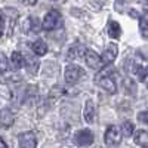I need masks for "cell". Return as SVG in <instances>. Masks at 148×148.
I'll list each match as a JSON object with an SVG mask.
<instances>
[{"label":"cell","mask_w":148,"mask_h":148,"mask_svg":"<svg viewBox=\"0 0 148 148\" xmlns=\"http://www.w3.org/2000/svg\"><path fill=\"white\" fill-rule=\"evenodd\" d=\"M19 16V12L16 9H12V8H5L2 9V24H0V30H2V36L6 34V31H9V34H12L14 31V27L18 21Z\"/></svg>","instance_id":"1"},{"label":"cell","mask_w":148,"mask_h":148,"mask_svg":"<svg viewBox=\"0 0 148 148\" xmlns=\"http://www.w3.org/2000/svg\"><path fill=\"white\" fill-rule=\"evenodd\" d=\"M95 83L99 86V88L102 90H105L107 93H116L117 92V84H116V80H114V76L111 73H99V74H96V77H95Z\"/></svg>","instance_id":"2"},{"label":"cell","mask_w":148,"mask_h":148,"mask_svg":"<svg viewBox=\"0 0 148 148\" xmlns=\"http://www.w3.org/2000/svg\"><path fill=\"white\" fill-rule=\"evenodd\" d=\"M59 25H62V15L55 9L49 10L45 16V21H43V28L46 31H52V30L58 28Z\"/></svg>","instance_id":"3"},{"label":"cell","mask_w":148,"mask_h":148,"mask_svg":"<svg viewBox=\"0 0 148 148\" xmlns=\"http://www.w3.org/2000/svg\"><path fill=\"white\" fill-rule=\"evenodd\" d=\"M121 136H123L121 130H120L117 126H114V125H110V126L107 127V130H105L104 141H105L107 145L113 147V145H119V144L121 142Z\"/></svg>","instance_id":"4"},{"label":"cell","mask_w":148,"mask_h":148,"mask_svg":"<svg viewBox=\"0 0 148 148\" xmlns=\"http://www.w3.org/2000/svg\"><path fill=\"white\" fill-rule=\"evenodd\" d=\"M65 82L68 84H76L83 76H84V71L79 67V65H74V64H70L67 68H65Z\"/></svg>","instance_id":"5"},{"label":"cell","mask_w":148,"mask_h":148,"mask_svg":"<svg viewBox=\"0 0 148 148\" xmlns=\"http://www.w3.org/2000/svg\"><path fill=\"white\" fill-rule=\"evenodd\" d=\"M42 30L40 19L36 16H27L25 21L22 22V31L25 34H39Z\"/></svg>","instance_id":"6"},{"label":"cell","mask_w":148,"mask_h":148,"mask_svg":"<svg viewBox=\"0 0 148 148\" xmlns=\"http://www.w3.org/2000/svg\"><path fill=\"white\" fill-rule=\"evenodd\" d=\"M74 142H76L79 147H88V145L93 144V133L89 129L79 130L76 135H74Z\"/></svg>","instance_id":"7"},{"label":"cell","mask_w":148,"mask_h":148,"mask_svg":"<svg viewBox=\"0 0 148 148\" xmlns=\"http://www.w3.org/2000/svg\"><path fill=\"white\" fill-rule=\"evenodd\" d=\"M19 148H36L37 147V138L33 132H25L21 133L18 136Z\"/></svg>","instance_id":"8"},{"label":"cell","mask_w":148,"mask_h":148,"mask_svg":"<svg viewBox=\"0 0 148 148\" xmlns=\"http://www.w3.org/2000/svg\"><path fill=\"white\" fill-rule=\"evenodd\" d=\"M84 61H86V64H88L90 68H93V70H98V68H101V67L104 65L102 58H101L99 55H98L96 52L90 51V49H88V51H86Z\"/></svg>","instance_id":"9"},{"label":"cell","mask_w":148,"mask_h":148,"mask_svg":"<svg viewBox=\"0 0 148 148\" xmlns=\"http://www.w3.org/2000/svg\"><path fill=\"white\" fill-rule=\"evenodd\" d=\"M117 53H119V47H117V45L110 43V45L105 47V51H104V53H102V56H101L104 65L114 62V59L117 58Z\"/></svg>","instance_id":"10"},{"label":"cell","mask_w":148,"mask_h":148,"mask_svg":"<svg viewBox=\"0 0 148 148\" xmlns=\"http://www.w3.org/2000/svg\"><path fill=\"white\" fill-rule=\"evenodd\" d=\"M24 65H25V58L22 56L21 52H14L10 55V59H9V67L14 70V71H18L21 70Z\"/></svg>","instance_id":"11"},{"label":"cell","mask_w":148,"mask_h":148,"mask_svg":"<svg viewBox=\"0 0 148 148\" xmlns=\"http://www.w3.org/2000/svg\"><path fill=\"white\" fill-rule=\"evenodd\" d=\"M84 55H86V49H84L83 45H80V43L73 45V46L68 49V53H67V56H68L70 59L80 58V56H84Z\"/></svg>","instance_id":"12"},{"label":"cell","mask_w":148,"mask_h":148,"mask_svg":"<svg viewBox=\"0 0 148 148\" xmlns=\"http://www.w3.org/2000/svg\"><path fill=\"white\" fill-rule=\"evenodd\" d=\"M95 117H96V113H95V104L88 99L86 101V105H84V120L88 123H93L95 121Z\"/></svg>","instance_id":"13"},{"label":"cell","mask_w":148,"mask_h":148,"mask_svg":"<svg viewBox=\"0 0 148 148\" xmlns=\"http://www.w3.org/2000/svg\"><path fill=\"white\" fill-rule=\"evenodd\" d=\"M135 144L141 148H148V132L147 130H138L135 133Z\"/></svg>","instance_id":"14"},{"label":"cell","mask_w":148,"mask_h":148,"mask_svg":"<svg viewBox=\"0 0 148 148\" xmlns=\"http://www.w3.org/2000/svg\"><path fill=\"white\" fill-rule=\"evenodd\" d=\"M108 36L111 39H119L121 36V28H120V24L116 22V21H110L108 22Z\"/></svg>","instance_id":"15"},{"label":"cell","mask_w":148,"mask_h":148,"mask_svg":"<svg viewBox=\"0 0 148 148\" xmlns=\"http://www.w3.org/2000/svg\"><path fill=\"white\" fill-rule=\"evenodd\" d=\"M31 51L36 53V55H39V56H43L46 52H47V46L43 40H37L31 45Z\"/></svg>","instance_id":"16"},{"label":"cell","mask_w":148,"mask_h":148,"mask_svg":"<svg viewBox=\"0 0 148 148\" xmlns=\"http://www.w3.org/2000/svg\"><path fill=\"white\" fill-rule=\"evenodd\" d=\"M133 74H135V76H136L141 82H145L147 77H148V68L144 67V65H141V64H135V67H133Z\"/></svg>","instance_id":"17"},{"label":"cell","mask_w":148,"mask_h":148,"mask_svg":"<svg viewBox=\"0 0 148 148\" xmlns=\"http://www.w3.org/2000/svg\"><path fill=\"white\" fill-rule=\"evenodd\" d=\"M123 88H125V92L127 95H135L136 93V84H135V82L130 77H126L125 80H123Z\"/></svg>","instance_id":"18"},{"label":"cell","mask_w":148,"mask_h":148,"mask_svg":"<svg viewBox=\"0 0 148 148\" xmlns=\"http://www.w3.org/2000/svg\"><path fill=\"white\" fill-rule=\"evenodd\" d=\"M12 123H14V116L10 114V111L3 110L2 111V126L9 127V126H12Z\"/></svg>","instance_id":"19"},{"label":"cell","mask_w":148,"mask_h":148,"mask_svg":"<svg viewBox=\"0 0 148 148\" xmlns=\"http://www.w3.org/2000/svg\"><path fill=\"white\" fill-rule=\"evenodd\" d=\"M123 135H125V136H130V135L133 133V130H135V126H133V123L132 121H125L123 123Z\"/></svg>","instance_id":"20"},{"label":"cell","mask_w":148,"mask_h":148,"mask_svg":"<svg viewBox=\"0 0 148 148\" xmlns=\"http://www.w3.org/2000/svg\"><path fill=\"white\" fill-rule=\"evenodd\" d=\"M138 120L141 123H145V125H148V110L147 111H142V113L138 114Z\"/></svg>","instance_id":"21"},{"label":"cell","mask_w":148,"mask_h":148,"mask_svg":"<svg viewBox=\"0 0 148 148\" xmlns=\"http://www.w3.org/2000/svg\"><path fill=\"white\" fill-rule=\"evenodd\" d=\"M37 70H39V62L37 61H30V65H28V71L30 73H37Z\"/></svg>","instance_id":"22"},{"label":"cell","mask_w":148,"mask_h":148,"mask_svg":"<svg viewBox=\"0 0 148 148\" xmlns=\"http://www.w3.org/2000/svg\"><path fill=\"white\" fill-rule=\"evenodd\" d=\"M0 56H2V74H5L6 67H8V59H6V55L5 53H2Z\"/></svg>","instance_id":"23"},{"label":"cell","mask_w":148,"mask_h":148,"mask_svg":"<svg viewBox=\"0 0 148 148\" xmlns=\"http://www.w3.org/2000/svg\"><path fill=\"white\" fill-rule=\"evenodd\" d=\"M139 27H141V34H142V37L148 39V25H139Z\"/></svg>","instance_id":"24"},{"label":"cell","mask_w":148,"mask_h":148,"mask_svg":"<svg viewBox=\"0 0 148 148\" xmlns=\"http://www.w3.org/2000/svg\"><path fill=\"white\" fill-rule=\"evenodd\" d=\"M141 25H148V10L145 12V14L142 15V18H141Z\"/></svg>","instance_id":"25"},{"label":"cell","mask_w":148,"mask_h":148,"mask_svg":"<svg viewBox=\"0 0 148 148\" xmlns=\"http://www.w3.org/2000/svg\"><path fill=\"white\" fill-rule=\"evenodd\" d=\"M39 0H24V3L25 5H28V6H33V5H36Z\"/></svg>","instance_id":"26"},{"label":"cell","mask_w":148,"mask_h":148,"mask_svg":"<svg viewBox=\"0 0 148 148\" xmlns=\"http://www.w3.org/2000/svg\"><path fill=\"white\" fill-rule=\"evenodd\" d=\"M130 15H133V18H138V12L136 10H130Z\"/></svg>","instance_id":"27"},{"label":"cell","mask_w":148,"mask_h":148,"mask_svg":"<svg viewBox=\"0 0 148 148\" xmlns=\"http://www.w3.org/2000/svg\"><path fill=\"white\" fill-rule=\"evenodd\" d=\"M51 2H53V3H65L67 0H51Z\"/></svg>","instance_id":"28"},{"label":"cell","mask_w":148,"mask_h":148,"mask_svg":"<svg viewBox=\"0 0 148 148\" xmlns=\"http://www.w3.org/2000/svg\"><path fill=\"white\" fill-rule=\"evenodd\" d=\"M0 148H8V147H6V142H5L3 139H2V142H0Z\"/></svg>","instance_id":"29"},{"label":"cell","mask_w":148,"mask_h":148,"mask_svg":"<svg viewBox=\"0 0 148 148\" xmlns=\"http://www.w3.org/2000/svg\"><path fill=\"white\" fill-rule=\"evenodd\" d=\"M127 0H116V3H119V5H123V3H126Z\"/></svg>","instance_id":"30"},{"label":"cell","mask_w":148,"mask_h":148,"mask_svg":"<svg viewBox=\"0 0 148 148\" xmlns=\"http://www.w3.org/2000/svg\"><path fill=\"white\" fill-rule=\"evenodd\" d=\"M145 84H147V89H148V77H147V80H145Z\"/></svg>","instance_id":"31"}]
</instances>
